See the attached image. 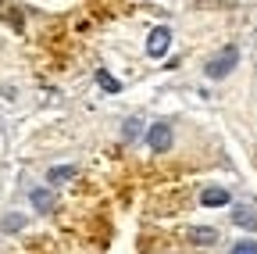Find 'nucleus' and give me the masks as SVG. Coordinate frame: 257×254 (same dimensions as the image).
I'll return each mask as SVG.
<instances>
[{"mask_svg": "<svg viewBox=\"0 0 257 254\" xmlns=\"http://www.w3.org/2000/svg\"><path fill=\"white\" fill-rule=\"evenodd\" d=\"M236 61H239V50L229 43V47H225L221 54H214V57L207 61V75H211V79H221V75H229V72L236 68Z\"/></svg>", "mask_w": 257, "mask_h": 254, "instance_id": "nucleus-1", "label": "nucleus"}, {"mask_svg": "<svg viewBox=\"0 0 257 254\" xmlns=\"http://www.w3.org/2000/svg\"><path fill=\"white\" fill-rule=\"evenodd\" d=\"M168 47H172V33H168V25H157L154 33L147 36V54H150V57H165V54H168Z\"/></svg>", "mask_w": 257, "mask_h": 254, "instance_id": "nucleus-2", "label": "nucleus"}, {"mask_svg": "<svg viewBox=\"0 0 257 254\" xmlns=\"http://www.w3.org/2000/svg\"><path fill=\"white\" fill-rule=\"evenodd\" d=\"M168 147H172V125H168V122L150 125V150H154V154H165Z\"/></svg>", "mask_w": 257, "mask_h": 254, "instance_id": "nucleus-3", "label": "nucleus"}, {"mask_svg": "<svg viewBox=\"0 0 257 254\" xmlns=\"http://www.w3.org/2000/svg\"><path fill=\"white\" fill-rule=\"evenodd\" d=\"M232 222L239 229H250V233H257V211L250 208V204H236L232 208Z\"/></svg>", "mask_w": 257, "mask_h": 254, "instance_id": "nucleus-4", "label": "nucleus"}, {"mask_svg": "<svg viewBox=\"0 0 257 254\" xmlns=\"http://www.w3.org/2000/svg\"><path fill=\"white\" fill-rule=\"evenodd\" d=\"M229 201L232 197H229V190H225V186H207L204 194H200V204L204 208H225Z\"/></svg>", "mask_w": 257, "mask_h": 254, "instance_id": "nucleus-5", "label": "nucleus"}, {"mask_svg": "<svg viewBox=\"0 0 257 254\" xmlns=\"http://www.w3.org/2000/svg\"><path fill=\"white\" fill-rule=\"evenodd\" d=\"M189 240H193V243H204V247H207V243H214V240H218V233H214L211 226H193V229H189Z\"/></svg>", "mask_w": 257, "mask_h": 254, "instance_id": "nucleus-6", "label": "nucleus"}, {"mask_svg": "<svg viewBox=\"0 0 257 254\" xmlns=\"http://www.w3.org/2000/svg\"><path fill=\"white\" fill-rule=\"evenodd\" d=\"M32 208H36V211H50L54 208L50 190H32Z\"/></svg>", "mask_w": 257, "mask_h": 254, "instance_id": "nucleus-7", "label": "nucleus"}, {"mask_svg": "<svg viewBox=\"0 0 257 254\" xmlns=\"http://www.w3.org/2000/svg\"><path fill=\"white\" fill-rule=\"evenodd\" d=\"M121 136H125V140H140V136H143V122H140V118H128L125 129H121Z\"/></svg>", "mask_w": 257, "mask_h": 254, "instance_id": "nucleus-8", "label": "nucleus"}, {"mask_svg": "<svg viewBox=\"0 0 257 254\" xmlns=\"http://www.w3.org/2000/svg\"><path fill=\"white\" fill-rule=\"evenodd\" d=\"M96 82H100L104 90H111V93H118V90H121V82H118V79H114L111 72H104V68H100V72H96Z\"/></svg>", "mask_w": 257, "mask_h": 254, "instance_id": "nucleus-9", "label": "nucleus"}, {"mask_svg": "<svg viewBox=\"0 0 257 254\" xmlns=\"http://www.w3.org/2000/svg\"><path fill=\"white\" fill-rule=\"evenodd\" d=\"M72 176H75L72 165H57V168H50V183H64V179H72Z\"/></svg>", "mask_w": 257, "mask_h": 254, "instance_id": "nucleus-10", "label": "nucleus"}, {"mask_svg": "<svg viewBox=\"0 0 257 254\" xmlns=\"http://www.w3.org/2000/svg\"><path fill=\"white\" fill-rule=\"evenodd\" d=\"M229 254H257V240H239V243H232Z\"/></svg>", "mask_w": 257, "mask_h": 254, "instance_id": "nucleus-11", "label": "nucleus"}, {"mask_svg": "<svg viewBox=\"0 0 257 254\" xmlns=\"http://www.w3.org/2000/svg\"><path fill=\"white\" fill-rule=\"evenodd\" d=\"M18 226H22L18 215H8V218H4V229H18Z\"/></svg>", "mask_w": 257, "mask_h": 254, "instance_id": "nucleus-12", "label": "nucleus"}]
</instances>
